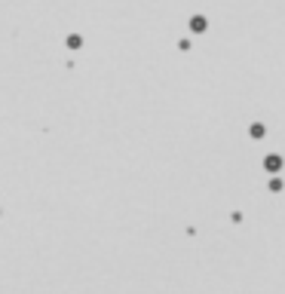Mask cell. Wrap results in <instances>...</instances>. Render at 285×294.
Here are the masks:
<instances>
[{
  "label": "cell",
  "instance_id": "obj_4",
  "mask_svg": "<svg viewBox=\"0 0 285 294\" xmlns=\"http://www.w3.org/2000/svg\"><path fill=\"white\" fill-rule=\"evenodd\" d=\"M270 190H273V193H279V190H282V178H276V175H273V178H270Z\"/></svg>",
  "mask_w": 285,
  "mask_h": 294
},
{
  "label": "cell",
  "instance_id": "obj_2",
  "mask_svg": "<svg viewBox=\"0 0 285 294\" xmlns=\"http://www.w3.org/2000/svg\"><path fill=\"white\" fill-rule=\"evenodd\" d=\"M249 132H252V138H264V126H261V123H252Z\"/></svg>",
  "mask_w": 285,
  "mask_h": 294
},
{
  "label": "cell",
  "instance_id": "obj_3",
  "mask_svg": "<svg viewBox=\"0 0 285 294\" xmlns=\"http://www.w3.org/2000/svg\"><path fill=\"white\" fill-rule=\"evenodd\" d=\"M190 28H193V31H206V18H203V15H200V18H193V21H190Z\"/></svg>",
  "mask_w": 285,
  "mask_h": 294
},
{
  "label": "cell",
  "instance_id": "obj_1",
  "mask_svg": "<svg viewBox=\"0 0 285 294\" xmlns=\"http://www.w3.org/2000/svg\"><path fill=\"white\" fill-rule=\"evenodd\" d=\"M264 169H267L270 175H279V172H282V156H279V153H267V156H264Z\"/></svg>",
  "mask_w": 285,
  "mask_h": 294
}]
</instances>
